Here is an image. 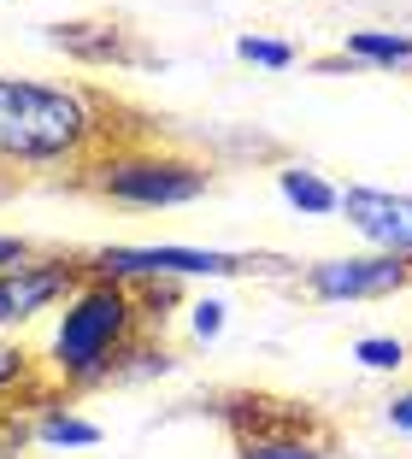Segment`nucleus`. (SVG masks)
I'll use <instances>...</instances> for the list:
<instances>
[{
    "mask_svg": "<svg viewBox=\"0 0 412 459\" xmlns=\"http://www.w3.org/2000/svg\"><path fill=\"white\" fill-rule=\"evenodd\" d=\"M107 107L77 82L0 71V171H66L107 148Z\"/></svg>",
    "mask_w": 412,
    "mask_h": 459,
    "instance_id": "1",
    "label": "nucleus"
},
{
    "mask_svg": "<svg viewBox=\"0 0 412 459\" xmlns=\"http://www.w3.org/2000/svg\"><path fill=\"white\" fill-rule=\"evenodd\" d=\"M142 300L136 289L112 283V277H89L66 307L54 312V325L41 336V377L54 383L59 394L71 389H101L112 383L124 348L142 336Z\"/></svg>",
    "mask_w": 412,
    "mask_h": 459,
    "instance_id": "2",
    "label": "nucleus"
},
{
    "mask_svg": "<svg viewBox=\"0 0 412 459\" xmlns=\"http://www.w3.org/2000/svg\"><path fill=\"white\" fill-rule=\"evenodd\" d=\"M89 277H112L124 289H142V283H224V277H283V271H301L277 254H230V247H195V242H112V247H94L89 259Z\"/></svg>",
    "mask_w": 412,
    "mask_h": 459,
    "instance_id": "3",
    "label": "nucleus"
},
{
    "mask_svg": "<svg viewBox=\"0 0 412 459\" xmlns=\"http://www.w3.org/2000/svg\"><path fill=\"white\" fill-rule=\"evenodd\" d=\"M83 183L112 206L165 212V206H195L213 189V165L171 153V148H101L83 165Z\"/></svg>",
    "mask_w": 412,
    "mask_h": 459,
    "instance_id": "4",
    "label": "nucleus"
},
{
    "mask_svg": "<svg viewBox=\"0 0 412 459\" xmlns=\"http://www.w3.org/2000/svg\"><path fill=\"white\" fill-rule=\"evenodd\" d=\"M89 283V265L77 254H36L0 271V336H24L41 318H54L77 289Z\"/></svg>",
    "mask_w": 412,
    "mask_h": 459,
    "instance_id": "5",
    "label": "nucleus"
},
{
    "mask_svg": "<svg viewBox=\"0 0 412 459\" xmlns=\"http://www.w3.org/2000/svg\"><path fill=\"white\" fill-rule=\"evenodd\" d=\"M306 300H324V307H354V300H389L400 289H412V259L395 254H324L312 265L294 271Z\"/></svg>",
    "mask_w": 412,
    "mask_h": 459,
    "instance_id": "6",
    "label": "nucleus"
},
{
    "mask_svg": "<svg viewBox=\"0 0 412 459\" xmlns=\"http://www.w3.org/2000/svg\"><path fill=\"white\" fill-rule=\"evenodd\" d=\"M248 406L253 412H230L236 459H336V436L312 412H301V406L271 412V401H248Z\"/></svg>",
    "mask_w": 412,
    "mask_h": 459,
    "instance_id": "7",
    "label": "nucleus"
},
{
    "mask_svg": "<svg viewBox=\"0 0 412 459\" xmlns=\"http://www.w3.org/2000/svg\"><path fill=\"white\" fill-rule=\"evenodd\" d=\"M342 218L372 254L412 259V195L372 189V183H347L342 189Z\"/></svg>",
    "mask_w": 412,
    "mask_h": 459,
    "instance_id": "8",
    "label": "nucleus"
},
{
    "mask_svg": "<svg viewBox=\"0 0 412 459\" xmlns=\"http://www.w3.org/2000/svg\"><path fill=\"white\" fill-rule=\"evenodd\" d=\"M30 442H36L41 454H89V447H101V424L83 419L59 389H48L30 406Z\"/></svg>",
    "mask_w": 412,
    "mask_h": 459,
    "instance_id": "9",
    "label": "nucleus"
},
{
    "mask_svg": "<svg viewBox=\"0 0 412 459\" xmlns=\"http://www.w3.org/2000/svg\"><path fill=\"white\" fill-rule=\"evenodd\" d=\"M277 195L301 218H336L342 212V183H330V177L312 171V165H277Z\"/></svg>",
    "mask_w": 412,
    "mask_h": 459,
    "instance_id": "10",
    "label": "nucleus"
},
{
    "mask_svg": "<svg viewBox=\"0 0 412 459\" xmlns=\"http://www.w3.org/2000/svg\"><path fill=\"white\" fill-rule=\"evenodd\" d=\"M54 383L41 377V359L18 336H0V406H36Z\"/></svg>",
    "mask_w": 412,
    "mask_h": 459,
    "instance_id": "11",
    "label": "nucleus"
},
{
    "mask_svg": "<svg viewBox=\"0 0 412 459\" xmlns=\"http://www.w3.org/2000/svg\"><path fill=\"white\" fill-rule=\"evenodd\" d=\"M342 59L347 65H377V71H407L412 65V30H347Z\"/></svg>",
    "mask_w": 412,
    "mask_h": 459,
    "instance_id": "12",
    "label": "nucleus"
},
{
    "mask_svg": "<svg viewBox=\"0 0 412 459\" xmlns=\"http://www.w3.org/2000/svg\"><path fill=\"white\" fill-rule=\"evenodd\" d=\"M54 48H66L71 59H94V65H112L124 54V30L118 24H59L48 30Z\"/></svg>",
    "mask_w": 412,
    "mask_h": 459,
    "instance_id": "13",
    "label": "nucleus"
},
{
    "mask_svg": "<svg viewBox=\"0 0 412 459\" xmlns=\"http://www.w3.org/2000/svg\"><path fill=\"white\" fill-rule=\"evenodd\" d=\"M236 59H241V65H259V71H289L301 54H294L289 41H277V36L248 30V36H236Z\"/></svg>",
    "mask_w": 412,
    "mask_h": 459,
    "instance_id": "14",
    "label": "nucleus"
},
{
    "mask_svg": "<svg viewBox=\"0 0 412 459\" xmlns=\"http://www.w3.org/2000/svg\"><path fill=\"white\" fill-rule=\"evenodd\" d=\"M407 342L400 336H359L354 342V359L365 365V371H400V365H407Z\"/></svg>",
    "mask_w": 412,
    "mask_h": 459,
    "instance_id": "15",
    "label": "nucleus"
},
{
    "mask_svg": "<svg viewBox=\"0 0 412 459\" xmlns=\"http://www.w3.org/2000/svg\"><path fill=\"white\" fill-rule=\"evenodd\" d=\"M224 330H230V300H218V295L188 300V336L195 342H218Z\"/></svg>",
    "mask_w": 412,
    "mask_h": 459,
    "instance_id": "16",
    "label": "nucleus"
},
{
    "mask_svg": "<svg viewBox=\"0 0 412 459\" xmlns=\"http://www.w3.org/2000/svg\"><path fill=\"white\" fill-rule=\"evenodd\" d=\"M30 406H0V459H30Z\"/></svg>",
    "mask_w": 412,
    "mask_h": 459,
    "instance_id": "17",
    "label": "nucleus"
},
{
    "mask_svg": "<svg viewBox=\"0 0 412 459\" xmlns=\"http://www.w3.org/2000/svg\"><path fill=\"white\" fill-rule=\"evenodd\" d=\"M383 424H389L395 436H412V389H395V394L383 401Z\"/></svg>",
    "mask_w": 412,
    "mask_h": 459,
    "instance_id": "18",
    "label": "nucleus"
},
{
    "mask_svg": "<svg viewBox=\"0 0 412 459\" xmlns=\"http://www.w3.org/2000/svg\"><path fill=\"white\" fill-rule=\"evenodd\" d=\"M24 254H30V242H24V236H0V271H6V265H18Z\"/></svg>",
    "mask_w": 412,
    "mask_h": 459,
    "instance_id": "19",
    "label": "nucleus"
},
{
    "mask_svg": "<svg viewBox=\"0 0 412 459\" xmlns=\"http://www.w3.org/2000/svg\"><path fill=\"white\" fill-rule=\"evenodd\" d=\"M372 459H383V454H372Z\"/></svg>",
    "mask_w": 412,
    "mask_h": 459,
    "instance_id": "20",
    "label": "nucleus"
}]
</instances>
